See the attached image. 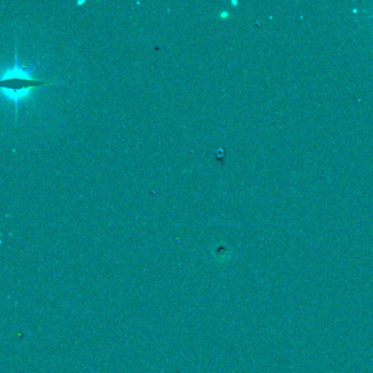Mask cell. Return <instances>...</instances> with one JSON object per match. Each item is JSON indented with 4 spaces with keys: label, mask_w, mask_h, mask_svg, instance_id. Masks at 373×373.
<instances>
[{
    "label": "cell",
    "mask_w": 373,
    "mask_h": 373,
    "mask_svg": "<svg viewBox=\"0 0 373 373\" xmlns=\"http://www.w3.org/2000/svg\"><path fill=\"white\" fill-rule=\"evenodd\" d=\"M0 81H2L4 98L14 103L16 115L18 114V106L20 102L29 99L35 89L54 83L34 77V68L21 65L18 60L17 54L14 65L4 70Z\"/></svg>",
    "instance_id": "1"
},
{
    "label": "cell",
    "mask_w": 373,
    "mask_h": 373,
    "mask_svg": "<svg viewBox=\"0 0 373 373\" xmlns=\"http://www.w3.org/2000/svg\"><path fill=\"white\" fill-rule=\"evenodd\" d=\"M219 17H220L221 19H227V18L229 17V12H228V11H221V12H220V15H219Z\"/></svg>",
    "instance_id": "2"
},
{
    "label": "cell",
    "mask_w": 373,
    "mask_h": 373,
    "mask_svg": "<svg viewBox=\"0 0 373 373\" xmlns=\"http://www.w3.org/2000/svg\"><path fill=\"white\" fill-rule=\"evenodd\" d=\"M83 4H86L85 0H81V2H78V3H77V5H78V6H81V5H83Z\"/></svg>",
    "instance_id": "3"
},
{
    "label": "cell",
    "mask_w": 373,
    "mask_h": 373,
    "mask_svg": "<svg viewBox=\"0 0 373 373\" xmlns=\"http://www.w3.org/2000/svg\"><path fill=\"white\" fill-rule=\"evenodd\" d=\"M231 5H233V6H235V5H237V2H232V3H231Z\"/></svg>",
    "instance_id": "4"
}]
</instances>
